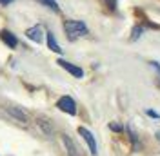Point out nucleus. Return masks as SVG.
<instances>
[{
    "label": "nucleus",
    "mask_w": 160,
    "mask_h": 156,
    "mask_svg": "<svg viewBox=\"0 0 160 156\" xmlns=\"http://www.w3.org/2000/svg\"><path fill=\"white\" fill-rule=\"evenodd\" d=\"M64 29H66V35H68L69 40L84 37V35H88V31H89L88 26H86L84 22H80V20H66V22H64Z\"/></svg>",
    "instance_id": "nucleus-1"
},
{
    "label": "nucleus",
    "mask_w": 160,
    "mask_h": 156,
    "mask_svg": "<svg viewBox=\"0 0 160 156\" xmlns=\"http://www.w3.org/2000/svg\"><path fill=\"white\" fill-rule=\"evenodd\" d=\"M57 107H58L62 113H66V115H71V116H75V115H77V104H75V100H73L71 96L58 98Z\"/></svg>",
    "instance_id": "nucleus-2"
},
{
    "label": "nucleus",
    "mask_w": 160,
    "mask_h": 156,
    "mask_svg": "<svg viewBox=\"0 0 160 156\" xmlns=\"http://www.w3.org/2000/svg\"><path fill=\"white\" fill-rule=\"evenodd\" d=\"M78 134L86 140V144H88V147H89L91 154L97 156V153H98V151H97V142H95V136L91 134V131H88L86 127H78Z\"/></svg>",
    "instance_id": "nucleus-3"
},
{
    "label": "nucleus",
    "mask_w": 160,
    "mask_h": 156,
    "mask_svg": "<svg viewBox=\"0 0 160 156\" xmlns=\"http://www.w3.org/2000/svg\"><path fill=\"white\" fill-rule=\"evenodd\" d=\"M57 64H58L62 69H66L69 75H73L75 78H82V76H84V71H82L78 66H75V64H69V62H66V60H62V58H60Z\"/></svg>",
    "instance_id": "nucleus-4"
},
{
    "label": "nucleus",
    "mask_w": 160,
    "mask_h": 156,
    "mask_svg": "<svg viewBox=\"0 0 160 156\" xmlns=\"http://www.w3.org/2000/svg\"><path fill=\"white\" fill-rule=\"evenodd\" d=\"M26 37H28L31 42L40 44V42L44 40V29H42L40 26H33V27H29V29H26Z\"/></svg>",
    "instance_id": "nucleus-5"
},
{
    "label": "nucleus",
    "mask_w": 160,
    "mask_h": 156,
    "mask_svg": "<svg viewBox=\"0 0 160 156\" xmlns=\"http://www.w3.org/2000/svg\"><path fill=\"white\" fill-rule=\"evenodd\" d=\"M0 40H2V42L8 46V47H11V49L18 46V40H17V37H15L11 31H6V29L0 31Z\"/></svg>",
    "instance_id": "nucleus-6"
},
{
    "label": "nucleus",
    "mask_w": 160,
    "mask_h": 156,
    "mask_svg": "<svg viewBox=\"0 0 160 156\" xmlns=\"http://www.w3.org/2000/svg\"><path fill=\"white\" fill-rule=\"evenodd\" d=\"M6 111H8V113H9V115H11L13 118H17V120H18L20 124H28V115H26V113H24V111H22L20 107L9 105V107L6 109Z\"/></svg>",
    "instance_id": "nucleus-7"
},
{
    "label": "nucleus",
    "mask_w": 160,
    "mask_h": 156,
    "mask_svg": "<svg viewBox=\"0 0 160 156\" xmlns=\"http://www.w3.org/2000/svg\"><path fill=\"white\" fill-rule=\"evenodd\" d=\"M62 142H64V145L68 149V156H80L78 147L75 145V142H73L68 134H62Z\"/></svg>",
    "instance_id": "nucleus-8"
},
{
    "label": "nucleus",
    "mask_w": 160,
    "mask_h": 156,
    "mask_svg": "<svg viewBox=\"0 0 160 156\" xmlns=\"http://www.w3.org/2000/svg\"><path fill=\"white\" fill-rule=\"evenodd\" d=\"M46 37H48V47H49L53 53H58L60 55V53H62V47L58 46V42L55 40V35H53V33H46Z\"/></svg>",
    "instance_id": "nucleus-9"
},
{
    "label": "nucleus",
    "mask_w": 160,
    "mask_h": 156,
    "mask_svg": "<svg viewBox=\"0 0 160 156\" xmlns=\"http://www.w3.org/2000/svg\"><path fill=\"white\" fill-rule=\"evenodd\" d=\"M37 122H38V127H42V129H44V133L51 134V124L46 120V118H38Z\"/></svg>",
    "instance_id": "nucleus-10"
},
{
    "label": "nucleus",
    "mask_w": 160,
    "mask_h": 156,
    "mask_svg": "<svg viewBox=\"0 0 160 156\" xmlns=\"http://www.w3.org/2000/svg\"><path fill=\"white\" fill-rule=\"evenodd\" d=\"M40 2H42V4H46V6H48L51 11H55V13H58V11H60L58 4H57L55 0H40Z\"/></svg>",
    "instance_id": "nucleus-11"
},
{
    "label": "nucleus",
    "mask_w": 160,
    "mask_h": 156,
    "mask_svg": "<svg viewBox=\"0 0 160 156\" xmlns=\"http://www.w3.org/2000/svg\"><path fill=\"white\" fill-rule=\"evenodd\" d=\"M106 7H108V11H115L117 9V0H100Z\"/></svg>",
    "instance_id": "nucleus-12"
},
{
    "label": "nucleus",
    "mask_w": 160,
    "mask_h": 156,
    "mask_svg": "<svg viewBox=\"0 0 160 156\" xmlns=\"http://www.w3.org/2000/svg\"><path fill=\"white\" fill-rule=\"evenodd\" d=\"M142 33H144V27H140V26H137L135 29L131 31V38H133V40H138Z\"/></svg>",
    "instance_id": "nucleus-13"
},
{
    "label": "nucleus",
    "mask_w": 160,
    "mask_h": 156,
    "mask_svg": "<svg viewBox=\"0 0 160 156\" xmlns=\"http://www.w3.org/2000/svg\"><path fill=\"white\" fill-rule=\"evenodd\" d=\"M128 133H129V136H131V142H133V145H135V149H138V138H137V134H135V131H133V127H128Z\"/></svg>",
    "instance_id": "nucleus-14"
},
{
    "label": "nucleus",
    "mask_w": 160,
    "mask_h": 156,
    "mask_svg": "<svg viewBox=\"0 0 160 156\" xmlns=\"http://www.w3.org/2000/svg\"><path fill=\"white\" fill-rule=\"evenodd\" d=\"M109 129L111 131H115V133H120V131H122V125H120V124H115V122H111Z\"/></svg>",
    "instance_id": "nucleus-15"
},
{
    "label": "nucleus",
    "mask_w": 160,
    "mask_h": 156,
    "mask_svg": "<svg viewBox=\"0 0 160 156\" xmlns=\"http://www.w3.org/2000/svg\"><path fill=\"white\" fill-rule=\"evenodd\" d=\"M149 66L158 73V80H160V64H158V62H149Z\"/></svg>",
    "instance_id": "nucleus-16"
},
{
    "label": "nucleus",
    "mask_w": 160,
    "mask_h": 156,
    "mask_svg": "<svg viewBox=\"0 0 160 156\" xmlns=\"http://www.w3.org/2000/svg\"><path fill=\"white\" fill-rule=\"evenodd\" d=\"M11 2H13V0H0V4H2V6H8V4H11Z\"/></svg>",
    "instance_id": "nucleus-17"
},
{
    "label": "nucleus",
    "mask_w": 160,
    "mask_h": 156,
    "mask_svg": "<svg viewBox=\"0 0 160 156\" xmlns=\"http://www.w3.org/2000/svg\"><path fill=\"white\" fill-rule=\"evenodd\" d=\"M148 115H149V116H155V118L158 116V115H157V113H155V111H148Z\"/></svg>",
    "instance_id": "nucleus-18"
}]
</instances>
